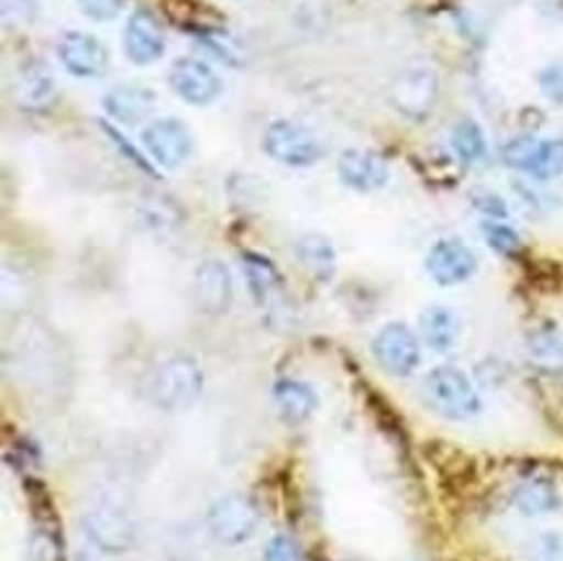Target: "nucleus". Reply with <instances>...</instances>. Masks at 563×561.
I'll use <instances>...</instances> for the list:
<instances>
[{"label": "nucleus", "mask_w": 563, "mask_h": 561, "mask_svg": "<svg viewBox=\"0 0 563 561\" xmlns=\"http://www.w3.org/2000/svg\"><path fill=\"white\" fill-rule=\"evenodd\" d=\"M478 268V257L462 240H439L426 255V273L439 286L465 284Z\"/></svg>", "instance_id": "nucleus-10"}, {"label": "nucleus", "mask_w": 563, "mask_h": 561, "mask_svg": "<svg viewBox=\"0 0 563 561\" xmlns=\"http://www.w3.org/2000/svg\"><path fill=\"white\" fill-rule=\"evenodd\" d=\"M146 393L162 411H185L203 393V370L192 356H172L151 374Z\"/></svg>", "instance_id": "nucleus-1"}, {"label": "nucleus", "mask_w": 563, "mask_h": 561, "mask_svg": "<svg viewBox=\"0 0 563 561\" xmlns=\"http://www.w3.org/2000/svg\"><path fill=\"white\" fill-rule=\"evenodd\" d=\"M16 94H19V102L21 105L32 107V110H40V107H45V105L53 102L55 84H53V78H49L47 70L26 68L24 74L19 76Z\"/></svg>", "instance_id": "nucleus-24"}, {"label": "nucleus", "mask_w": 563, "mask_h": 561, "mask_svg": "<svg viewBox=\"0 0 563 561\" xmlns=\"http://www.w3.org/2000/svg\"><path fill=\"white\" fill-rule=\"evenodd\" d=\"M263 146L271 160L286 167H312L322 156L320 141L305 125H296L291 120L271 122Z\"/></svg>", "instance_id": "nucleus-4"}, {"label": "nucleus", "mask_w": 563, "mask_h": 561, "mask_svg": "<svg viewBox=\"0 0 563 561\" xmlns=\"http://www.w3.org/2000/svg\"><path fill=\"white\" fill-rule=\"evenodd\" d=\"M509 167L522 169L536 179L563 177V139H515L501 151Z\"/></svg>", "instance_id": "nucleus-7"}, {"label": "nucleus", "mask_w": 563, "mask_h": 561, "mask_svg": "<svg viewBox=\"0 0 563 561\" xmlns=\"http://www.w3.org/2000/svg\"><path fill=\"white\" fill-rule=\"evenodd\" d=\"M154 110H156V91H151L148 86L122 84L104 94V112L110 114L112 120L125 122V125L143 122Z\"/></svg>", "instance_id": "nucleus-16"}, {"label": "nucleus", "mask_w": 563, "mask_h": 561, "mask_svg": "<svg viewBox=\"0 0 563 561\" xmlns=\"http://www.w3.org/2000/svg\"><path fill=\"white\" fill-rule=\"evenodd\" d=\"M162 9L177 29L190 34H213L221 29V16L200 0H162Z\"/></svg>", "instance_id": "nucleus-17"}, {"label": "nucleus", "mask_w": 563, "mask_h": 561, "mask_svg": "<svg viewBox=\"0 0 563 561\" xmlns=\"http://www.w3.org/2000/svg\"><path fill=\"white\" fill-rule=\"evenodd\" d=\"M473 200L483 213L494 216V219H504L507 216V204L499 196H494V193H478Z\"/></svg>", "instance_id": "nucleus-32"}, {"label": "nucleus", "mask_w": 563, "mask_h": 561, "mask_svg": "<svg viewBox=\"0 0 563 561\" xmlns=\"http://www.w3.org/2000/svg\"><path fill=\"white\" fill-rule=\"evenodd\" d=\"M483 237H486V242L490 248L496 250V253L507 255V257H515L522 253V237H519L515 229L507 227V224H496V221H488V224H483Z\"/></svg>", "instance_id": "nucleus-26"}, {"label": "nucleus", "mask_w": 563, "mask_h": 561, "mask_svg": "<svg viewBox=\"0 0 563 561\" xmlns=\"http://www.w3.org/2000/svg\"><path fill=\"white\" fill-rule=\"evenodd\" d=\"M5 21H34L37 19V0H3Z\"/></svg>", "instance_id": "nucleus-31"}, {"label": "nucleus", "mask_w": 563, "mask_h": 561, "mask_svg": "<svg viewBox=\"0 0 563 561\" xmlns=\"http://www.w3.org/2000/svg\"><path fill=\"white\" fill-rule=\"evenodd\" d=\"M195 301L206 315H223L231 305V276L221 261H206L195 271Z\"/></svg>", "instance_id": "nucleus-15"}, {"label": "nucleus", "mask_w": 563, "mask_h": 561, "mask_svg": "<svg viewBox=\"0 0 563 561\" xmlns=\"http://www.w3.org/2000/svg\"><path fill=\"white\" fill-rule=\"evenodd\" d=\"M418 328H421V338L426 346L439 351V354L450 351L454 343H457V336H460L457 315L444 305L423 309L421 318H418Z\"/></svg>", "instance_id": "nucleus-19"}, {"label": "nucleus", "mask_w": 563, "mask_h": 561, "mask_svg": "<svg viewBox=\"0 0 563 561\" xmlns=\"http://www.w3.org/2000/svg\"><path fill=\"white\" fill-rule=\"evenodd\" d=\"M452 151L462 164H475L486 156V135L475 120H460L452 128Z\"/></svg>", "instance_id": "nucleus-25"}, {"label": "nucleus", "mask_w": 563, "mask_h": 561, "mask_svg": "<svg viewBox=\"0 0 563 561\" xmlns=\"http://www.w3.org/2000/svg\"><path fill=\"white\" fill-rule=\"evenodd\" d=\"M125 55L135 66H151L164 55V34L154 13L139 9L125 26Z\"/></svg>", "instance_id": "nucleus-14"}, {"label": "nucleus", "mask_w": 563, "mask_h": 561, "mask_svg": "<svg viewBox=\"0 0 563 561\" xmlns=\"http://www.w3.org/2000/svg\"><path fill=\"white\" fill-rule=\"evenodd\" d=\"M372 354L387 374H393V377H410L418 370V364H421V343H418V336L406 322H387L374 336Z\"/></svg>", "instance_id": "nucleus-5"}, {"label": "nucleus", "mask_w": 563, "mask_h": 561, "mask_svg": "<svg viewBox=\"0 0 563 561\" xmlns=\"http://www.w3.org/2000/svg\"><path fill=\"white\" fill-rule=\"evenodd\" d=\"M296 257L314 278L330 280L335 273V250L328 237L305 234L296 242Z\"/></svg>", "instance_id": "nucleus-22"}, {"label": "nucleus", "mask_w": 563, "mask_h": 561, "mask_svg": "<svg viewBox=\"0 0 563 561\" xmlns=\"http://www.w3.org/2000/svg\"><path fill=\"white\" fill-rule=\"evenodd\" d=\"M78 6L93 21H110L122 11L125 0H78Z\"/></svg>", "instance_id": "nucleus-27"}, {"label": "nucleus", "mask_w": 563, "mask_h": 561, "mask_svg": "<svg viewBox=\"0 0 563 561\" xmlns=\"http://www.w3.org/2000/svg\"><path fill=\"white\" fill-rule=\"evenodd\" d=\"M423 398L439 416L450 421H467L481 414V395L457 366H434L423 377Z\"/></svg>", "instance_id": "nucleus-2"}, {"label": "nucleus", "mask_w": 563, "mask_h": 561, "mask_svg": "<svg viewBox=\"0 0 563 561\" xmlns=\"http://www.w3.org/2000/svg\"><path fill=\"white\" fill-rule=\"evenodd\" d=\"M530 359L545 372H563V336L553 328H538L527 338Z\"/></svg>", "instance_id": "nucleus-23"}, {"label": "nucleus", "mask_w": 563, "mask_h": 561, "mask_svg": "<svg viewBox=\"0 0 563 561\" xmlns=\"http://www.w3.org/2000/svg\"><path fill=\"white\" fill-rule=\"evenodd\" d=\"M515 507L527 517L548 515L561 507V494L551 481L527 479L515 488Z\"/></svg>", "instance_id": "nucleus-21"}, {"label": "nucleus", "mask_w": 563, "mask_h": 561, "mask_svg": "<svg viewBox=\"0 0 563 561\" xmlns=\"http://www.w3.org/2000/svg\"><path fill=\"white\" fill-rule=\"evenodd\" d=\"M242 268L244 278H247L250 294L255 297L257 305H268V301L284 289V278H280L278 268L265 255L244 253Z\"/></svg>", "instance_id": "nucleus-20"}, {"label": "nucleus", "mask_w": 563, "mask_h": 561, "mask_svg": "<svg viewBox=\"0 0 563 561\" xmlns=\"http://www.w3.org/2000/svg\"><path fill=\"white\" fill-rule=\"evenodd\" d=\"M84 530L107 553H122L135 543V525L114 509H93L84 517Z\"/></svg>", "instance_id": "nucleus-13"}, {"label": "nucleus", "mask_w": 563, "mask_h": 561, "mask_svg": "<svg viewBox=\"0 0 563 561\" xmlns=\"http://www.w3.org/2000/svg\"><path fill=\"white\" fill-rule=\"evenodd\" d=\"M265 561H301V557L291 538L276 536L265 549Z\"/></svg>", "instance_id": "nucleus-30"}, {"label": "nucleus", "mask_w": 563, "mask_h": 561, "mask_svg": "<svg viewBox=\"0 0 563 561\" xmlns=\"http://www.w3.org/2000/svg\"><path fill=\"white\" fill-rule=\"evenodd\" d=\"M143 148L148 151V156L158 167L177 169L192 154V135L179 120L162 118L143 131Z\"/></svg>", "instance_id": "nucleus-8"}, {"label": "nucleus", "mask_w": 563, "mask_h": 561, "mask_svg": "<svg viewBox=\"0 0 563 561\" xmlns=\"http://www.w3.org/2000/svg\"><path fill=\"white\" fill-rule=\"evenodd\" d=\"M260 522L257 507L247 496L227 494L208 509V530L223 546H240L255 536Z\"/></svg>", "instance_id": "nucleus-6"}, {"label": "nucleus", "mask_w": 563, "mask_h": 561, "mask_svg": "<svg viewBox=\"0 0 563 561\" xmlns=\"http://www.w3.org/2000/svg\"><path fill=\"white\" fill-rule=\"evenodd\" d=\"M389 105L402 118L421 122L434 112L439 99V76L429 68H408L393 78L387 89Z\"/></svg>", "instance_id": "nucleus-3"}, {"label": "nucleus", "mask_w": 563, "mask_h": 561, "mask_svg": "<svg viewBox=\"0 0 563 561\" xmlns=\"http://www.w3.org/2000/svg\"><path fill=\"white\" fill-rule=\"evenodd\" d=\"M540 89H543L548 99L563 105V63L545 68L543 74H540Z\"/></svg>", "instance_id": "nucleus-29"}, {"label": "nucleus", "mask_w": 563, "mask_h": 561, "mask_svg": "<svg viewBox=\"0 0 563 561\" xmlns=\"http://www.w3.org/2000/svg\"><path fill=\"white\" fill-rule=\"evenodd\" d=\"M169 84L175 94H179V99L195 107L216 102L223 89L219 74L208 63L195 61V57H183L172 66Z\"/></svg>", "instance_id": "nucleus-9"}, {"label": "nucleus", "mask_w": 563, "mask_h": 561, "mask_svg": "<svg viewBox=\"0 0 563 561\" xmlns=\"http://www.w3.org/2000/svg\"><path fill=\"white\" fill-rule=\"evenodd\" d=\"M532 561H563V538L559 534H543L536 541Z\"/></svg>", "instance_id": "nucleus-28"}, {"label": "nucleus", "mask_w": 563, "mask_h": 561, "mask_svg": "<svg viewBox=\"0 0 563 561\" xmlns=\"http://www.w3.org/2000/svg\"><path fill=\"white\" fill-rule=\"evenodd\" d=\"M57 55H60L65 70L78 78H99L107 74V66H110V55H107L102 42L84 32L65 34L60 47H57Z\"/></svg>", "instance_id": "nucleus-11"}, {"label": "nucleus", "mask_w": 563, "mask_h": 561, "mask_svg": "<svg viewBox=\"0 0 563 561\" xmlns=\"http://www.w3.org/2000/svg\"><path fill=\"white\" fill-rule=\"evenodd\" d=\"M338 175L353 190L374 193L389 183V164L379 154H374V151L351 148L341 154Z\"/></svg>", "instance_id": "nucleus-12"}, {"label": "nucleus", "mask_w": 563, "mask_h": 561, "mask_svg": "<svg viewBox=\"0 0 563 561\" xmlns=\"http://www.w3.org/2000/svg\"><path fill=\"white\" fill-rule=\"evenodd\" d=\"M273 400H276L280 419L288 424H305L307 419H312L317 408V393L307 383H299V380H280V383H276Z\"/></svg>", "instance_id": "nucleus-18"}]
</instances>
